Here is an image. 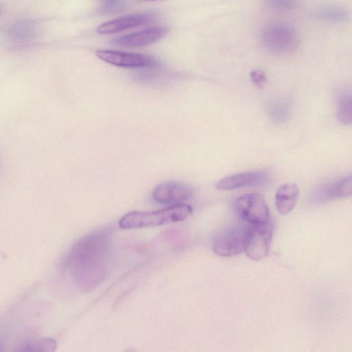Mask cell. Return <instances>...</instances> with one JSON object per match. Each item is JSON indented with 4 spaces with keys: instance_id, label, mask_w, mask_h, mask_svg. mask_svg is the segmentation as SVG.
I'll return each mask as SVG.
<instances>
[{
    "instance_id": "obj_9",
    "label": "cell",
    "mask_w": 352,
    "mask_h": 352,
    "mask_svg": "<svg viewBox=\"0 0 352 352\" xmlns=\"http://www.w3.org/2000/svg\"><path fill=\"white\" fill-rule=\"evenodd\" d=\"M168 32L166 27H154L116 38L113 45L126 47H140L154 43L164 38Z\"/></svg>"
},
{
    "instance_id": "obj_7",
    "label": "cell",
    "mask_w": 352,
    "mask_h": 352,
    "mask_svg": "<svg viewBox=\"0 0 352 352\" xmlns=\"http://www.w3.org/2000/svg\"><path fill=\"white\" fill-rule=\"evenodd\" d=\"M96 54L104 62L121 67H151L159 64L154 56L148 54L109 50H97Z\"/></svg>"
},
{
    "instance_id": "obj_6",
    "label": "cell",
    "mask_w": 352,
    "mask_h": 352,
    "mask_svg": "<svg viewBox=\"0 0 352 352\" xmlns=\"http://www.w3.org/2000/svg\"><path fill=\"white\" fill-rule=\"evenodd\" d=\"M272 232L273 228L270 221L252 225L248 228L244 251L250 259L260 261L267 256Z\"/></svg>"
},
{
    "instance_id": "obj_3",
    "label": "cell",
    "mask_w": 352,
    "mask_h": 352,
    "mask_svg": "<svg viewBox=\"0 0 352 352\" xmlns=\"http://www.w3.org/2000/svg\"><path fill=\"white\" fill-rule=\"evenodd\" d=\"M265 49L274 54H284L290 52L296 45V33L294 29L285 23L267 25L261 36Z\"/></svg>"
},
{
    "instance_id": "obj_19",
    "label": "cell",
    "mask_w": 352,
    "mask_h": 352,
    "mask_svg": "<svg viewBox=\"0 0 352 352\" xmlns=\"http://www.w3.org/2000/svg\"><path fill=\"white\" fill-rule=\"evenodd\" d=\"M266 6L275 10H289L296 7L298 0H265Z\"/></svg>"
},
{
    "instance_id": "obj_11",
    "label": "cell",
    "mask_w": 352,
    "mask_h": 352,
    "mask_svg": "<svg viewBox=\"0 0 352 352\" xmlns=\"http://www.w3.org/2000/svg\"><path fill=\"white\" fill-rule=\"evenodd\" d=\"M154 15L151 13L129 14L107 21L96 29L100 34H111L120 32L130 28L143 25L152 21Z\"/></svg>"
},
{
    "instance_id": "obj_4",
    "label": "cell",
    "mask_w": 352,
    "mask_h": 352,
    "mask_svg": "<svg viewBox=\"0 0 352 352\" xmlns=\"http://www.w3.org/2000/svg\"><path fill=\"white\" fill-rule=\"evenodd\" d=\"M248 230V227L241 224L225 228L214 237L212 242L213 252L223 257L242 253L245 250Z\"/></svg>"
},
{
    "instance_id": "obj_18",
    "label": "cell",
    "mask_w": 352,
    "mask_h": 352,
    "mask_svg": "<svg viewBox=\"0 0 352 352\" xmlns=\"http://www.w3.org/2000/svg\"><path fill=\"white\" fill-rule=\"evenodd\" d=\"M127 4L126 0H109L99 9L101 15H109L122 10Z\"/></svg>"
},
{
    "instance_id": "obj_20",
    "label": "cell",
    "mask_w": 352,
    "mask_h": 352,
    "mask_svg": "<svg viewBox=\"0 0 352 352\" xmlns=\"http://www.w3.org/2000/svg\"><path fill=\"white\" fill-rule=\"evenodd\" d=\"M250 80L259 89H263L267 81L265 74L259 69H254L250 74Z\"/></svg>"
},
{
    "instance_id": "obj_16",
    "label": "cell",
    "mask_w": 352,
    "mask_h": 352,
    "mask_svg": "<svg viewBox=\"0 0 352 352\" xmlns=\"http://www.w3.org/2000/svg\"><path fill=\"white\" fill-rule=\"evenodd\" d=\"M316 16L322 21L340 23L346 21L348 12L339 7H326L318 10Z\"/></svg>"
},
{
    "instance_id": "obj_13",
    "label": "cell",
    "mask_w": 352,
    "mask_h": 352,
    "mask_svg": "<svg viewBox=\"0 0 352 352\" xmlns=\"http://www.w3.org/2000/svg\"><path fill=\"white\" fill-rule=\"evenodd\" d=\"M36 25L33 21L24 20L14 23L7 32V37L12 44L21 45L32 41L36 35Z\"/></svg>"
},
{
    "instance_id": "obj_8",
    "label": "cell",
    "mask_w": 352,
    "mask_h": 352,
    "mask_svg": "<svg viewBox=\"0 0 352 352\" xmlns=\"http://www.w3.org/2000/svg\"><path fill=\"white\" fill-rule=\"evenodd\" d=\"M194 189L188 185L174 182L158 184L153 190V199L162 204L176 205L190 199Z\"/></svg>"
},
{
    "instance_id": "obj_17",
    "label": "cell",
    "mask_w": 352,
    "mask_h": 352,
    "mask_svg": "<svg viewBox=\"0 0 352 352\" xmlns=\"http://www.w3.org/2000/svg\"><path fill=\"white\" fill-rule=\"evenodd\" d=\"M56 343L51 338H45L33 341L25 346L23 351H53L56 349Z\"/></svg>"
},
{
    "instance_id": "obj_1",
    "label": "cell",
    "mask_w": 352,
    "mask_h": 352,
    "mask_svg": "<svg viewBox=\"0 0 352 352\" xmlns=\"http://www.w3.org/2000/svg\"><path fill=\"white\" fill-rule=\"evenodd\" d=\"M111 238L106 230L89 233L79 239L66 258L68 270L80 289L90 292L108 275Z\"/></svg>"
},
{
    "instance_id": "obj_2",
    "label": "cell",
    "mask_w": 352,
    "mask_h": 352,
    "mask_svg": "<svg viewBox=\"0 0 352 352\" xmlns=\"http://www.w3.org/2000/svg\"><path fill=\"white\" fill-rule=\"evenodd\" d=\"M192 213V207L182 203L155 211H132L124 215L118 224L122 229L153 227L183 221Z\"/></svg>"
},
{
    "instance_id": "obj_21",
    "label": "cell",
    "mask_w": 352,
    "mask_h": 352,
    "mask_svg": "<svg viewBox=\"0 0 352 352\" xmlns=\"http://www.w3.org/2000/svg\"><path fill=\"white\" fill-rule=\"evenodd\" d=\"M140 1H144V2H151V1H155L158 0H139Z\"/></svg>"
},
{
    "instance_id": "obj_10",
    "label": "cell",
    "mask_w": 352,
    "mask_h": 352,
    "mask_svg": "<svg viewBox=\"0 0 352 352\" xmlns=\"http://www.w3.org/2000/svg\"><path fill=\"white\" fill-rule=\"evenodd\" d=\"M269 173L266 170H255L233 174L222 178L217 184V188L230 190L252 185L263 184L268 182Z\"/></svg>"
},
{
    "instance_id": "obj_5",
    "label": "cell",
    "mask_w": 352,
    "mask_h": 352,
    "mask_svg": "<svg viewBox=\"0 0 352 352\" xmlns=\"http://www.w3.org/2000/svg\"><path fill=\"white\" fill-rule=\"evenodd\" d=\"M234 207L238 216L251 225L270 221L269 208L264 197L259 193L241 195L236 200Z\"/></svg>"
},
{
    "instance_id": "obj_14",
    "label": "cell",
    "mask_w": 352,
    "mask_h": 352,
    "mask_svg": "<svg viewBox=\"0 0 352 352\" xmlns=\"http://www.w3.org/2000/svg\"><path fill=\"white\" fill-rule=\"evenodd\" d=\"M352 190V179L349 175L335 183L320 189L316 193V200L322 202L351 196Z\"/></svg>"
},
{
    "instance_id": "obj_15",
    "label": "cell",
    "mask_w": 352,
    "mask_h": 352,
    "mask_svg": "<svg viewBox=\"0 0 352 352\" xmlns=\"http://www.w3.org/2000/svg\"><path fill=\"white\" fill-rule=\"evenodd\" d=\"M338 120L344 124H351V95L350 91H344L340 94L338 100Z\"/></svg>"
},
{
    "instance_id": "obj_12",
    "label": "cell",
    "mask_w": 352,
    "mask_h": 352,
    "mask_svg": "<svg viewBox=\"0 0 352 352\" xmlns=\"http://www.w3.org/2000/svg\"><path fill=\"white\" fill-rule=\"evenodd\" d=\"M298 186L294 183H287L278 188L275 195L276 209L279 214H289L295 207L299 197Z\"/></svg>"
}]
</instances>
